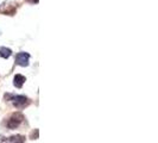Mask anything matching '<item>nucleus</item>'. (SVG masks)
<instances>
[{"label":"nucleus","instance_id":"nucleus-7","mask_svg":"<svg viewBox=\"0 0 158 143\" xmlns=\"http://www.w3.org/2000/svg\"><path fill=\"white\" fill-rule=\"evenodd\" d=\"M30 137H31V140H37V139H38V130L36 129L35 131H32Z\"/></svg>","mask_w":158,"mask_h":143},{"label":"nucleus","instance_id":"nucleus-1","mask_svg":"<svg viewBox=\"0 0 158 143\" xmlns=\"http://www.w3.org/2000/svg\"><path fill=\"white\" fill-rule=\"evenodd\" d=\"M23 119H24V116L21 115V113H19V112H17V113H13L10 118H8V121H7V123H6V125H7V128L8 129H16L21 122H23Z\"/></svg>","mask_w":158,"mask_h":143},{"label":"nucleus","instance_id":"nucleus-2","mask_svg":"<svg viewBox=\"0 0 158 143\" xmlns=\"http://www.w3.org/2000/svg\"><path fill=\"white\" fill-rule=\"evenodd\" d=\"M11 100L13 102V105L17 109H24L25 106H27L30 104V100L25 96H13Z\"/></svg>","mask_w":158,"mask_h":143},{"label":"nucleus","instance_id":"nucleus-5","mask_svg":"<svg viewBox=\"0 0 158 143\" xmlns=\"http://www.w3.org/2000/svg\"><path fill=\"white\" fill-rule=\"evenodd\" d=\"M12 55V50L6 47H0V56L2 59H8Z\"/></svg>","mask_w":158,"mask_h":143},{"label":"nucleus","instance_id":"nucleus-6","mask_svg":"<svg viewBox=\"0 0 158 143\" xmlns=\"http://www.w3.org/2000/svg\"><path fill=\"white\" fill-rule=\"evenodd\" d=\"M25 141V137L24 136H20V135H18V136H12V137H10L8 140H7V142H24Z\"/></svg>","mask_w":158,"mask_h":143},{"label":"nucleus","instance_id":"nucleus-4","mask_svg":"<svg viewBox=\"0 0 158 143\" xmlns=\"http://www.w3.org/2000/svg\"><path fill=\"white\" fill-rule=\"evenodd\" d=\"M25 81H26L25 76H23V75H20V74H17V75L14 76V79H13V84H14V86L18 87V88H20V87L24 85Z\"/></svg>","mask_w":158,"mask_h":143},{"label":"nucleus","instance_id":"nucleus-3","mask_svg":"<svg viewBox=\"0 0 158 143\" xmlns=\"http://www.w3.org/2000/svg\"><path fill=\"white\" fill-rule=\"evenodd\" d=\"M29 60H30V55L27 53H18L16 55V63L21 67L29 66Z\"/></svg>","mask_w":158,"mask_h":143}]
</instances>
